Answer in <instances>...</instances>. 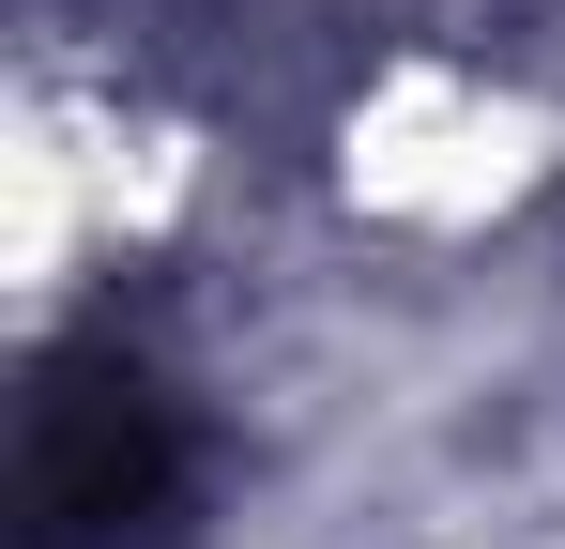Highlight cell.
<instances>
[{"instance_id": "1", "label": "cell", "mask_w": 565, "mask_h": 549, "mask_svg": "<svg viewBox=\"0 0 565 549\" xmlns=\"http://www.w3.org/2000/svg\"><path fill=\"white\" fill-rule=\"evenodd\" d=\"M184 412L138 352H46L15 428V549H184Z\"/></svg>"}]
</instances>
